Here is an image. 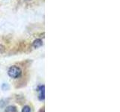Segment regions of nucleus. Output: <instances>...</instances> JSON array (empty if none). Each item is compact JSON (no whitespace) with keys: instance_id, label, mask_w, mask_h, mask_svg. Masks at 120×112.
I'll use <instances>...</instances> for the list:
<instances>
[{"instance_id":"nucleus-3","label":"nucleus","mask_w":120,"mask_h":112,"mask_svg":"<svg viewBox=\"0 0 120 112\" xmlns=\"http://www.w3.org/2000/svg\"><path fill=\"white\" fill-rule=\"evenodd\" d=\"M42 45H43V41H42V40H41V39H36L33 42L32 46L35 48V49H38V48L41 47V46H42Z\"/></svg>"},{"instance_id":"nucleus-4","label":"nucleus","mask_w":120,"mask_h":112,"mask_svg":"<svg viewBox=\"0 0 120 112\" xmlns=\"http://www.w3.org/2000/svg\"><path fill=\"white\" fill-rule=\"evenodd\" d=\"M17 111V108L15 106H8L6 108L5 112H16Z\"/></svg>"},{"instance_id":"nucleus-2","label":"nucleus","mask_w":120,"mask_h":112,"mask_svg":"<svg viewBox=\"0 0 120 112\" xmlns=\"http://www.w3.org/2000/svg\"><path fill=\"white\" fill-rule=\"evenodd\" d=\"M38 91H39V96L38 98L40 100H44L45 98L44 96V85H41L38 88Z\"/></svg>"},{"instance_id":"nucleus-7","label":"nucleus","mask_w":120,"mask_h":112,"mask_svg":"<svg viewBox=\"0 0 120 112\" xmlns=\"http://www.w3.org/2000/svg\"><path fill=\"white\" fill-rule=\"evenodd\" d=\"M43 112H44V111H43Z\"/></svg>"},{"instance_id":"nucleus-6","label":"nucleus","mask_w":120,"mask_h":112,"mask_svg":"<svg viewBox=\"0 0 120 112\" xmlns=\"http://www.w3.org/2000/svg\"><path fill=\"white\" fill-rule=\"evenodd\" d=\"M2 90H4V91H5V90H8L9 89V86L7 84L4 83L2 84Z\"/></svg>"},{"instance_id":"nucleus-1","label":"nucleus","mask_w":120,"mask_h":112,"mask_svg":"<svg viewBox=\"0 0 120 112\" xmlns=\"http://www.w3.org/2000/svg\"><path fill=\"white\" fill-rule=\"evenodd\" d=\"M21 70L17 66H12L11 67H10L8 70V74L11 78H17L21 76Z\"/></svg>"},{"instance_id":"nucleus-5","label":"nucleus","mask_w":120,"mask_h":112,"mask_svg":"<svg viewBox=\"0 0 120 112\" xmlns=\"http://www.w3.org/2000/svg\"><path fill=\"white\" fill-rule=\"evenodd\" d=\"M22 112H31V108L29 106H25L22 109Z\"/></svg>"}]
</instances>
